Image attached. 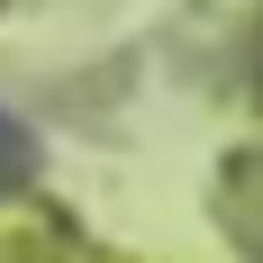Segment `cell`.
<instances>
[{
	"instance_id": "1",
	"label": "cell",
	"mask_w": 263,
	"mask_h": 263,
	"mask_svg": "<svg viewBox=\"0 0 263 263\" xmlns=\"http://www.w3.org/2000/svg\"><path fill=\"white\" fill-rule=\"evenodd\" d=\"M27 163H36V136H27L18 118L0 109V191H9V182H27Z\"/></svg>"
}]
</instances>
